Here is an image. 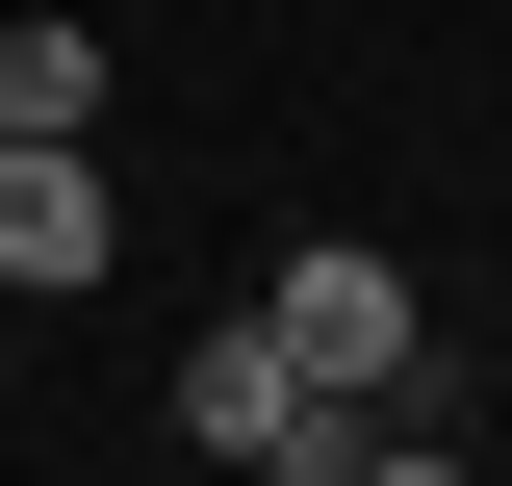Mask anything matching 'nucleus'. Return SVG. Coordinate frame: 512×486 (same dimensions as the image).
<instances>
[{
	"label": "nucleus",
	"mask_w": 512,
	"mask_h": 486,
	"mask_svg": "<svg viewBox=\"0 0 512 486\" xmlns=\"http://www.w3.org/2000/svg\"><path fill=\"white\" fill-rule=\"evenodd\" d=\"M256 333H282L333 410H384V384H410V282H384L359 231H308V256H282V282H256Z\"/></svg>",
	"instance_id": "obj_1"
},
{
	"label": "nucleus",
	"mask_w": 512,
	"mask_h": 486,
	"mask_svg": "<svg viewBox=\"0 0 512 486\" xmlns=\"http://www.w3.org/2000/svg\"><path fill=\"white\" fill-rule=\"evenodd\" d=\"M0 282H103V128L0 154Z\"/></svg>",
	"instance_id": "obj_2"
},
{
	"label": "nucleus",
	"mask_w": 512,
	"mask_h": 486,
	"mask_svg": "<svg viewBox=\"0 0 512 486\" xmlns=\"http://www.w3.org/2000/svg\"><path fill=\"white\" fill-rule=\"evenodd\" d=\"M103 77H128L103 26H0V154H52V128H103Z\"/></svg>",
	"instance_id": "obj_3"
},
{
	"label": "nucleus",
	"mask_w": 512,
	"mask_h": 486,
	"mask_svg": "<svg viewBox=\"0 0 512 486\" xmlns=\"http://www.w3.org/2000/svg\"><path fill=\"white\" fill-rule=\"evenodd\" d=\"M333 486H487V461H436V435H384V410H359V461H333Z\"/></svg>",
	"instance_id": "obj_4"
}]
</instances>
